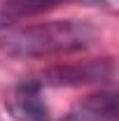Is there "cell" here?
Wrapping results in <instances>:
<instances>
[{
  "mask_svg": "<svg viewBox=\"0 0 119 121\" xmlns=\"http://www.w3.org/2000/svg\"><path fill=\"white\" fill-rule=\"evenodd\" d=\"M65 2H98V0H2L0 5V28H9L23 19L56 9Z\"/></svg>",
  "mask_w": 119,
  "mask_h": 121,
  "instance_id": "obj_2",
  "label": "cell"
},
{
  "mask_svg": "<svg viewBox=\"0 0 119 121\" xmlns=\"http://www.w3.org/2000/svg\"><path fill=\"white\" fill-rule=\"evenodd\" d=\"M40 84L35 82H23L14 93L12 100V109L21 121H45L47 117V107L40 100Z\"/></svg>",
  "mask_w": 119,
  "mask_h": 121,
  "instance_id": "obj_3",
  "label": "cell"
},
{
  "mask_svg": "<svg viewBox=\"0 0 119 121\" xmlns=\"http://www.w3.org/2000/svg\"><path fill=\"white\" fill-rule=\"evenodd\" d=\"M96 30L87 21H47L12 28L0 37V49L14 58H49L82 51L93 42Z\"/></svg>",
  "mask_w": 119,
  "mask_h": 121,
  "instance_id": "obj_1",
  "label": "cell"
}]
</instances>
